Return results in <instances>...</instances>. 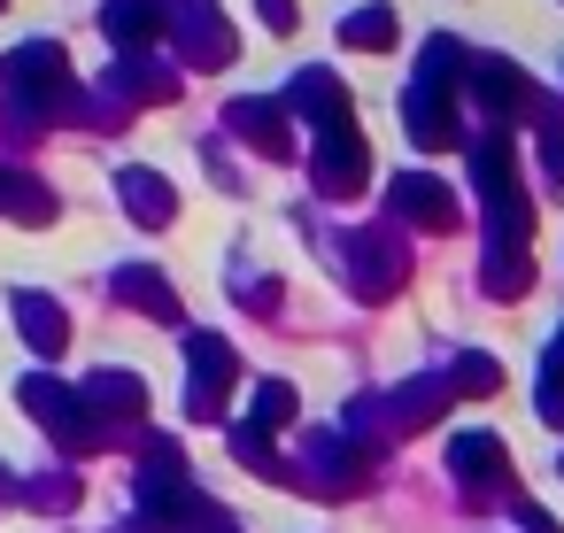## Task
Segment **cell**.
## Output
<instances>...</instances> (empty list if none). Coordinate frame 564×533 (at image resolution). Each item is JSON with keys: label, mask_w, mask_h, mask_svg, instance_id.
<instances>
[{"label": "cell", "mask_w": 564, "mask_h": 533, "mask_svg": "<svg viewBox=\"0 0 564 533\" xmlns=\"http://www.w3.org/2000/svg\"><path fill=\"white\" fill-rule=\"evenodd\" d=\"M256 9H263L271 32H294V0H256Z\"/></svg>", "instance_id": "d6a6232c"}, {"label": "cell", "mask_w": 564, "mask_h": 533, "mask_svg": "<svg viewBox=\"0 0 564 533\" xmlns=\"http://www.w3.org/2000/svg\"><path fill=\"white\" fill-rule=\"evenodd\" d=\"M340 40H348L356 55H387V47L402 40V17H394V9H356V17L340 24Z\"/></svg>", "instance_id": "d4e9b609"}, {"label": "cell", "mask_w": 564, "mask_h": 533, "mask_svg": "<svg viewBox=\"0 0 564 533\" xmlns=\"http://www.w3.org/2000/svg\"><path fill=\"white\" fill-rule=\"evenodd\" d=\"M441 379H448V394H456V402H464V394L479 402V394H495V387H502V363H495L487 348H456Z\"/></svg>", "instance_id": "603a6c76"}, {"label": "cell", "mask_w": 564, "mask_h": 533, "mask_svg": "<svg viewBox=\"0 0 564 533\" xmlns=\"http://www.w3.org/2000/svg\"><path fill=\"white\" fill-rule=\"evenodd\" d=\"M471 94H479V109H487L495 124L541 117V94H533V78H525V70H510L502 55H479V63H471Z\"/></svg>", "instance_id": "7c38bea8"}, {"label": "cell", "mask_w": 564, "mask_h": 533, "mask_svg": "<svg viewBox=\"0 0 564 533\" xmlns=\"http://www.w3.org/2000/svg\"><path fill=\"white\" fill-rule=\"evenodd\" d=\"M101 24H109V40L124 55H155V40H163V9H155V0H109Z\"/></svg>", "instance_id": "44dd1931"}, {"label": "cell", "mask_w": 564, "mask_h": 533, "mask_svg": "<svg viewBox=\"0 0 564 533\" xmlns=\"http://www.w3.org/2000/svg\"><path fill=\"white\" fill-rule=\"evenodd\" d=\"M17 502H32V510H70V502H78V464H55L47 479H17Z\"/></svg>", "instance_id": "4316f807"}, {"label": "cell", "mask_w": 564, "mask_h": 533, "mask_svg": "<svg viewBox=\"0 0 564 533\" xmlns=\"http://www.w3.org/2000/svg\"><path fill=\"white\" fill-rule=\"evenodd\" d=\"M286 117H310L317 132H325V124H348V86H340L333 70H294V86H286Z\"/></svg>", "instance_id": "e0dca14e"}, {"label": "cell", "mask_w": 564, "mask_h": 533, "mask_svg": "<svg viewBox=\"0 0 564 533\" xmlns=\"http://www.w3.org/2000/svg\"><path fill=\"white\" fill-rule=\"evenodd\" d=\"M194 479H140V533H178L194 510Z\"/></svg>", "instance_id": "ffe728a7"}, {"label": "cell", "mask_w": 564, "mask_h": 533, "mask_svg": "<svg viewBox=\"0 0 564 533\" xmlns=\"http://www.w3.org/2000/svg\"><path fill=\"white\" fill-rule=\"evenodd\" d=\"M541 379H564V325L549 333V356H541Z\"/></svg>", "instance_id": "836d02e7"}, {"label": "cell", "mask_w": 564, "mask_h": 533, "mask_svg": "<svg viewBox=\"0 0 564 533\" xmlns=\"http://www.w3.org/2000/svg\"><path fill=\"white\" fill-rule=\"evenodd\" d=\"M232 294H240V309H256V317H271V309H279V279H271V271H240V286H232Z\"/></svg>", "instance_id": "f546056e"}, {"label": "cell", "mask_w": 564, "mask_h": 533, "mask_svg": "<svg viewBox=\"0 0 564 533\" xmlns=\"http://www.w3.org/2000/svg\"><path fill=\"white\" fill-rule=\"evenodd\" d=\"M556 471H564V456H556Z\"/></svg>", "instance_id": "e575fe53"}, {"label": "cell", "mask_w": 564, "mask_h": 533, "mask_svg": "<svg viewBox=\"0 0 564 533\" xmlns=\"http://www.w3.org/2000/svg\"><path fill=\"white\" fill-rule=\"evenodd\" d=\"M448 379L441 371H417V379H402L394 394H379V410H387V433L402 440V433H425V425H441L448 417Z\"/></svg>", "instance_id": "5bb4252c"}, {"label": "cell", "mask_w": 564, "mask_h": 533, "mask_svg": "<svg viewBox=\"0 0 564 533\" xmlns=\"http://www.w3.org/2000/svg\"><path fill=\"white\" fill-rule=\"evenodd\" d=\"M17 402H24V417L55 440V456H70V464H78V456H94V448L109 440V425L86 410V394H78V387H63V379H47V371H32V379L17 387Z\"/></svg>", "instance_id": "7a4b0ae2"}, {"label": "cell", "mask_w": 564, "mask_h": 533, "mask_svg": "<svg viewBox=\"0 0 564 533\" xmlns=\"http://www.w3.org/2000/svg\"><path fill=\"white\" fill-rule=\"evenodd\" d=\"M117 194H124L132 225H148V232L178 225V194H171V178H163V171H148V163H124V171H117Z\"/></svg>", "instance_id": "2e32d148"}, {"label": "cell", "mask_w": 564, "mask_h": 533, "mask_svg": "<svg viewBox=\"0 0 564 533\" xmlns=\"http://www.w3.org/2000/svg\"><path fill=\"white\" fill-rule=\"evenodd\" d=\"M232 387H240V356H232V340H217V333H186V417H194V425H217L225 402H232Z\"/></svg>", "instance_id": "3957f363"}, {"label": "cell", "mask_w": 564, "mask_h": 533, "mask_svg": "<svg viewBox=\"0 0 564 533\" xmlns=\"http://www.w3.org/2000/svg\"><path fill=\"white\" fill-rule=\"evenodd\" d=\"M155 9H163V32L178 40V55L194 70H225L232 63V32L217 17V0H155Z\"/></svg>", "instance_id": "52a82bcc"}, {"label": "cell", "mask_w": 564, "mask_h": 533, "mask_svg": "<svg viewBox=\"0 0 564 533\" xmlns=\"http://www.w3.org/2000/svg\"><path fill=\"white\" fill-rule=\"evenodd\" d=\"M387 209H394L402 225H417V232H448V225H464V202H456L448 178H433V171H402V178H387Z\"/></svg>", "instance_id": "9c48e42d"}, {"label": "cell", "mask_w": 564, "mask_h": 533, "mask_svg": "<svg viewBox=\"0 0 564 533\" xmlns=\"http://www.w3.org/2000/svg\"><path fill=\"white\" fill-rule=\"evenodd\" d=\"M510 518H518V533H564L549 510H533V502H510Z\"/></svg>", "instance_id": "1f68e13d"}, {"label": "cell", "mask_w": 564, "mask_h": 533, "mask_svg": "<svg viewBox=\"0 0 564 533\" xmlns=\"http://www.w3.org/2000/svg\"><path fill=\"white\" fill-rule=\"evenodd\" d=\"M248 410H256L248 425L279 433V425H294V410H302V402H294V387H286V379H256V402H248Z\"/></svg>", "instance_id": "83f0119b"}, {"label": "cell", "mask_w": 564, "mask_h": 533, "mask_svg": "<svg viewBox=\"0 0 564 533\" xmlns=\"http://www.w3.org/2000/svg\"><path fill=\"white\" fill-rule=\"evenodd\" d=\"M86 410L101 417V425H148V379L140 371H124V363H101V371H86Z\"/></svg>", "instance_id": "4fadbf2b"}, {"label": "cell", "mask_w": 564, "mask_h": 533, "mask_svg": "<svg viewBox=\"0 0 564 533\" xmlns=\"http://www.w3.org/2000/svg\"><path fill=\"white\" fill-rule=\"evenodd\" d=\"M402 124H410L417 148H448V140H456V86L417 78V86L402 94Z\"/></svg>", "instance_id": "9a60e30c"}, {"label": "cell", "mask_w": 564, "mask_h": 533, "mask_svg": "<svg viewBox=\"0 0 564 533\" xmlns=\"http://www.w3.org/2000/svg\"><path fill=\"white\" fill-rule=\"evenodd\" d=\"M340 255H348V294H356V302H387V294H402V279H410V248H402L387 225L348 232Z\"/></svg>", "instance_id": "277c9868"}, {"label": "cell", "mask_w": 564, "mask_h": 533, "mask_svg": "<svg viewBox=\"0 0 564 533\" xmlns=\"http://www.w3.org/2000/svg\"><path fill=\"white\" fill-rule=\"evenodd\" d=\"M178 533H240V518L225 510V502H209V494H194V510H186V525Z\"/></svg>", "instance_id": "4dcf8cb0"}, {"label": "cell", "mask_w": 564, "mask_h": 533, "mask_svg": "<svg viewBox=\"0 0 564 533\" xmlns=\"http://www.w3.org/2000/svg\"><path fill=\"white\" fill-rule=\"evenodd\" d=\"M124 533H140V525H124Z\"/></svg>", "instance_id": "d590c367"}, {"label": "cell", "mask_w": 564, "mask_h": 533, "mask_svg": "<svg viewBox=\"0 0 564 533\" xmlns=\"http://www.w3.org/2000/svg\"><path fill=\"white\" fill-rule=\"evenodd\" d=\"M533 124H541V171H549V186L564 194V117L541 101V117H533Z\"/></svg>", "instance_id": "f1b7e54d"}, {"label": "cell", "mask_w": 564, "mask_h": 533, "mask_svg": "<svg viewBox=\"0 0 564 533\" xmlns=\"http://www.w3.org/2000/svg\"><path fill=\"white\" fill-rule=\"evenodd\" d=\"M225 124L240 132V140H256L271 163L279 155H294V124H286V101H232L225 109Z\"/></svg>", "instance_id": "ac0fdd59"}, {"label": "cell", "mask_w": 564, "mask_h": 533, "mask_svg": "<svg viewBox=\"0 0 564 533\" xmlns=\"http://www.w3.org/2000/svg\"><path fill=\"white\" fill-rule=\"evenodd\" d=\"M448 479L471 502H495V494H510V448L495 433H456L448 440Z\"/></svg>", "instance_id": "30bf717a"}, {"label": "cell", "mask_w": 564, "mask_h": 533, "mask_svg": "<svg viewBox=\"0 0 564 533\" xmlns=\"http://www.w3.org/2000/svg\"><path fill=\"white\" fill-rule=\"evenodd\" d=\"M117 302L140 309V317H155V325H178V317H186L178 294H171V279H163L155 263H124V271H117Z\"/></svg>", "instance_id": "d6986e66"}, {"label": "cell", "mask_w": 564, "mask_h": 533, "mask_svg": "<svg viewBox=\"0 0 564 533\" xmlns=\"http://www.w3.org/2000/svg\"><path fill=\"white\" fill-rule=\"evenodd\" d=\"M525 286H533L525 248H487V263H479V294H487V302H518Z\"/></svg>", "instance_id": "7402d4cb"}, {"label": "cell", "mask_w": 564, "mask_h": 533, "mask_svg": "<svg viewBox=\"0 0 564 533\" xmlns=\"http://www.w3.org/2000/svg\"><path fill=\"white\" fill-rule=\"evenodd\" d=\"M302 464H310V471H294V487H310V494H356V487L371 479V456H364L340 425H317V433L302 440Z\"/></svg>", "instance_id": "8992f818"}, {"label": "cell", "mask_w": 564, "mask_h": 533, "mask_svg": "<svg viewBox=\"0 0 564 533\" xmlns=\"http://www.w3.org/2000/svg\"><path fill=\"white\" fill-rule=\"evenodd\" d=\"M232 456H240L256 479H279V487H286V456H279V440H271L263 425H232Z\"/></svg>", "instance_id": "484cf974"}, {"label": "cell", "mask_w": 564, "mask_h": 533, "mask_svg": "<svg viewBox=\"0 0 564 533\" xmlns=\"http://www.w3.org/2000/svg\"><path fill=\"white\" fill-rule=\"evenodd\" d=\"M0 86H9V101L17 109H63V94H70V63H63V47L55 40H24L9 63H0Z\"/></svg>", "instance_id": "5b68a950"}, {"label": "cell", "mask_w": 564, "mask_h": 533, "mask_svg": "<svg viewBox=\"0 0 564 533\" xmlns=\"http://www.w3.org/2000/svg\"><path fill=\"white\" fill-rule=\"evenodd\" d=\"M0 217H24V225H47L55 217V194L24 171H0Z\"/></svg>", "instance_id": "cb8c5ba5"}, {"label": "cell", "mask_w": 564, "mask_h": 533, "mask_svg": "<svg viewBox=\"0 0 564 533\" xmlns=\"http://www.w3.org/2000/svg\"><path fill=\"white\" fill-rule=\"evenodd\" d=\"M471 178H479V202H487V248H525L533 232V202L518 186V163H510V140L487 132L471 148Z\"/></svg>", "instance_id": "6da1fadb"}, {"label": "cell", "mask_w": 564, "mask_h": 533, "mask_svg": "<svg viewBox=\"0 0 564 533\" xmlns=\"http://www.w3.org/2000/svg\"><path fill=\"white\" fill-rule=\"evenodd\" d=\"M9 317H17V340H24L40 363H55V356L70 348V309H63L47 286H9Z\"/></svg>", "instance_id": "8fae6325"}, {"label": "cell", "mask_w": 564, "mask_h": 533, "mask_svg": "<svg viewBox=\"0 0 564 533\" xmlns=\"http://www.w3.org/2000/svg\"><path fill=\"white\" fill-rule=\"evenodd\" d=\"M310 178H317L325 202H356V194H364L371 163H364L356 124H325V132H317V148H310Z\"/></svg>", "instance_id": "ba28073f"}]
</instances>
